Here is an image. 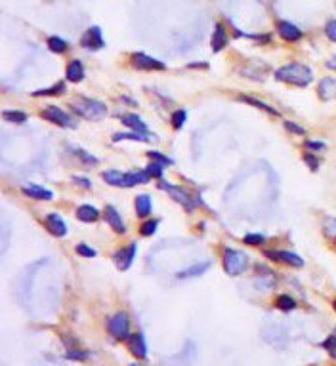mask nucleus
Instances as JSON below:
<instances>
[{"mask_svg": "<svg viewBox=\"0 0 336 366\" xmlns=\"http://www.w3.org/2000/svg\"><path fill=\"white\" fill-rule=\"evenodd\" d=\"M44 223L48 227V231L54 235V237H65L67 235V225L65 221L61 219V215L52 212V214H48L44 217Z\"/></svg>", "mask_w": 336, "mask_h": 366, "instance_id": "obj_12", "label": "nucleus"}, {"mask_svg": "<svg viewBox=\"0 0 336 366\" xmlns=\"http://www.w3.org/2000/svg\"><path fill=\"white\" fill-rule=\"evenodd\" d=\"M157 227H159V221H157V219H149V221H145V223L140 227L141 237H151V235H155V233H157Z\"/></svg>", "mask_w": 336, "mask_h": 366, "instance_id": "obj_36", "label": "nucleus"}, {"mask_svg": "<svg viewBox=\"0 0 336 366\" xmlns=\"http://www.w3.org/2000/svg\"><path fill=\"white\" fill-rule=\"evenodd\" d=\"M325 34L333 40V42H336V19H331V21L327 23Z\"/></svg>", "mask_w": 336, "mask_h": 366, "instance_id": "obj_44", "label": "nucleus"}, {"mask_svg": "<svg viewBox=\"0 0 336 366\" xmlns=\"http://www.w3.org/2000/svg\"><path fill=\"white\" fill-rule=\"evenodd\" d=\"M76 217H78L82 223H94V221H98L99 212H98V208H94V206L82 204L76 208Z\"/></svg>", "mask_w": 336, "mask_h": 366, "instance_id": "obj_21", "label": "nucleus"}, {"mask_svg": "<svg viewBox=\"0 0 336 366\" xmlns=\"http://www.w3.org/2000/svg\"><path fill=\"white\" fill-rule=\"evenodd\" d=\"M120 122L126 126V128H130L132 132H140V134H149V130H147V124L143 122V120L138 117V115H134V113H128V115H122L120 117Z\"/></svg>", "mask_w": 336, "mask_h": 366, "instance_id": "obj_18", "label": "nucleus"}, {"mask_svg": "<svg viewBox=\"0 0 336 366\" xmlns=\"http://www.w3.org/2000/svg\"><path fill=\"white\" fill-rule=\"evenodd\" d=\"M285 128L291 134H296V136H306V128L300 126L298 122H294V120H285Z\"/></svg>", "mask_w": 336, "mask_h": 366, "instance_id": "obj_39", "label": "nucleus"}, {"mask_svg": "<svg viewBox=\"0 0 336 366\" xmlns=\"http://www.w3.org/2000/svg\"><path fill=\"white\" fill-rule=\"evenodd\" d=\"M247 267H249V256L247 254L233 250V248L224 250V269H226L228 275L237 277L243 271H247Z\"/></svg>", "mask_w": 336, "mask_h": 366, "instance_id": "obj_3", "label": "nucleus"}, {"mask_svg": "<svg viewBox=\"0 0 336 366\" xmlns=\"http://www.w3.org/2000/svg\"><path fill=\"white\" fill-rule=\"evenodd\" d=\"M73 153H75L76 157H78V159L82 161V164H86V166H98V164H99L98 159H96L94 155H90V153H86V151H84V149H75V151H73Z\"/></svg>", "mask_w": 336, "mask_h": 366, "instance_id": "obj_34", "label": "nucleus"}, {"mask_svg": "<svg viewBox=\"0 0 336 366\" xmlns=\"http://www.w3.org/2000/svg\"><path fill=\"white\" fill-rule=\"evenodd\" d=\"M321 347H323L333 359H336V334H333L331 338H327L325 342L321 344Z\"/></svg>", "mask_w": 336, "mask_h": 366, "instance_id": "obj_38", "label": "nucleus"}, {"mask_svg": "<svg viewBox=\"0 0 336 366\" xmlns=\"http://www.w3.org/2000/svg\"><path fill=\"white\" fill-rule=\"evenodd\" d=\"M159 189L166 191V193L170 194V196H172L178 204L184 206L187 212H193V208H195V198H191V194L187 193L185 189L178 187V185H172V183H166V182L159 183Z\"/></svg>", "mask_w": 336, "mask_h": 366, "instance_id": "obj_6", "label": "nucleus"}, {"mask_svg": "<svg viewBox=\"0 0 336 366\" xmlns=\"http://www.w3.org/2000/svg\"><path fill=\"white\" fill-rule=\"evenodd\" d=\"M65 92V84L63 82H55L54 86L50 88H42V90H36L33 92L34 97H42V96H57V94H63Z\"/></svg>", "mask_w": 336, "mask_h": 366, "instance_id": "obj_27", "label": "nucleus"}, {"mask_svg": "<svg viewBox=\"0 0 336 366\" xmlns=\"http://www.w3.org/2000/svg\"><path fill=\"white\" fill-rule=\"evenodd\" d=\"M185 120H187V113H185V109H178V111H174L172 113V128L174 130H182V126L185 124Z\"/></svg>", "mask_w": 336, "mask_h": 366, "instance_id": "obj_32", "label": "nucleus"}, {"mask_svg": "<svg viewBox=\"0 0 336 366\" xmlns=\"http://www.w3.org/2000/svg\"><path fill=\"white\" fill-rule=\"evenodd\" d=\"M128 351L136 359H145L147 357V345H145V338L143 334H130L128 336Z\"/></svg>", "mask_w": 336, "mask_h": 366, "instance_id": "obj_14", "label": "nucleus"}, {"mask_svg": "<svg viewBox=\"0 0 336 366\" xmlns=\"http://www.w3.org/2000/svg\"><path fill=\"white\" fill-rule=\"evenodd\" d=\"M40 119L48 120V122H52L55 126H59V128H75L76 122L71 119V115L65 113L63 109H59L57 105H48L46 109L40 111Z\"/></svg>", "mask_w": 336, "mask_h": 366, "instance_id": "obj_4", "label": "nucleus"}, {"mask_svg": "<svg viewBox=\"0 0 336 366\" xmlns=\"http://www.w3.org/2000/svg\"><path fill=\"white\" fill-rule=\"evenodd\" d=\"M304 162L310 166L312 172H317V170H319V159H315L314 153H304Z\"/></svg>", "mask_w": 336, "mask_h": 366, "instance_id": "obj_41", "label": "nucleus"}, {"mask_svg": "<svg viewBox=\"0 0 336 366\" xmlns=\"http://www.w3.org/2000/svg\"><path fill=\"white\" fill-rule=\"evenodd\" d=\"M132 67H136V69H140V71H164L166 69V65L163 61H159V59H155L151 55L147 54H132Z\"/></svg>", "mask_w": 336, "mask_h": 366, "instance_id": "obj_8", "label": "nucleus"}, {"mask_svg": "<svg viewBox=\"0 0 336 366\" xmlns=\"http://www.w3.org/2000/svg\"><path fill=\"white\" fill-rule=\"evenodd\" d=\"M327 67H329V69H335L336 71V57H333L331 61H327Z\"/></svg>", "mask_w": 336, "mask_h": 366, "instance_id": "obj_46", "label": "nucleus"}, {"mask_svg": "<svg viewBox=\"0 0 336 366\" xmlns=\"http://www.w3.org/2000/svg\"><path fill=\"white\" fill-rule=\"evenodd\" d=\"M239 101H245V103H249V105H252V107H258L260 111H264V113H268V115H273V117H279V111L277 109H273L271 105H268V103H264V101H260V99H256V97H250V96H237Z\"/></svg>", "mask_w": 336, "mask_h": 366, "instance_id": "obj_24", "label": "nucleus"}, {"mask_svg": "<svg viewBox=\"0 0 336 366\" xmlns=\"http://www.w3.org/2000/svg\"><path fill=\"white\" fill-rule=\"evenodd\" d=\"M147 157H149V161L159 162V164H163V166H170L174 162L170 157H166V155H163V153H159V151H149L147 153Z\"/></svg>", "mask_w": 336, "mask_h": 366, "instance_id": "obj_37", "label": "nucleus"}, {"mask_svg": "<svg viewBox=\"0 0 336 366\" xmlns=\"http://www.w3.org/2000/svg\"><path fill=\"white\" fill-rule=\"evenodd\" d=\"M275 307L281 309V311H293V309H296V302H294L289 294H281L275 300Z\"/></svg>", "mask_w": 336, "mask_h": 366, "instance_id": "obj_28", "label": "nucleus"}, {"mask_svg": "<svg viewBox=\"0 0 336 366\" xmlns=\"http://www.w3.org/2000/svg\"><path fill=\"white\" fill-rule=\"evenodd\" d=\"M130 366H141V365H136V363H132V365Z\"/></svg>", "mask_w": 336, "mask_h": 366, "instance_id": "obj_48", "label": "nucleus"}, {"mask_svg": "<svg viewBox=\"0 0 336 366\" xmlns=\"http://www.w3.org/2000/svg\"><path fill=\"white\" fill-rule=\"evenodd\" d=\"M210 261H201V263H195V265H191V267H187L184 271H178L176 273V279H193V277H199V275H203L206 271L210 269Z\"/></svg>", "mask_w": 336, "mask_h": 366, "instance_id": "obj_19", "label": "nucleus"}, {"mask_svg": "<svg viewBox=\"0 0 336 366\" xmlns=\"http://www.w3.org/2000/svg\"><path fill=\"white\" fill-rule=\"evenodd\" d=\"M277 32H279V36H281L283 40H287V42H298L304 34V32L291 21L277 23Z\"/></svg>", "mask_w": 336, "mask_h": 366, "instance_id": "obj_11", "label": "nucleus"}, {"mask_svg": "<svg viewBox=\"0 0 336 366\" xmlns=\"http://www.w3.org/2000/svg\"><path fill=\"white\" fill-rule=\"evenodd\" d=\"M145 172H147V176H149L151 180H161V178H163V172H164V166L163 164H159V162L151 161V164L145 168Z\"/></svg>", "mask_w": 336, "mask_h": 366, "instance_id": "obj_33", "label": "nucleus"}, {"mask_svg": "<svg viewBox=\"0 0 336 366\" xmlns=\"http://www.w3.org/2000/svg\"><path fill=\"white\" fill-rule=\"evenodd\" d=\"M264 256L273 259V261H281V263H287V265H293L296 269L304 267V259L298 254H294V252H287V250H266Z\"/></svg>", "mask_w": 336, "mask_h": 366, "instance_id": "obj_7", "label": "nucleus"}, {"mask_svg": "<svg viewBox=\"0 0 336 366\" xmlns=\"http://www.w3.org/2000/svg\"><path fill=\"white\" fill-rule=\"evenodd\" d=\"M107 330L115 340H128V336H130V319H128V315L124 311L113 315L107 323Z\"/></svg>", "mask_w": 336, "mask_h": 366, "instance_id": "obj_5", "label": "nucleus"}, {"mask_svg": "<svg viewBox=\"0 0 336 366\" xmlns=\"http://www.w3.org/2000/svg\"><path fill=\"white\" fill-rule=\"evenodd\" d=\"M151 138H153V136H149V134H140V132H128V134L117 132V134L113 136V141L117 143V141L130 140V141H143V143H147V141L151 140Z\"/></svg>", "mask_w": 336, "mask_h": 366, "instance_id": "obj_25", "label": "nucleus"}, {"mask_svg": "<svg viewBox=\"0 0 336 366\" xmlns=\"http://www.w3.org/2000/svg\"><path fill=\"white\" fill-rule=\"evenodd\" d=\"M73 113L78 115L80 119L84 120H101L107 117V107L105 103H101L98 99H90V97H75L73 103H71Z\"/></svg>", "mask_w": 336, "mask_h": 366, "instance_id": "obj_2", "label": "nucleus"}, {"mask_svg": "<svg viewBox=\"0 0 336 366\" xmlns=\"http://www.w3.org/2000/svg\"><path fill=\"white\" fill-rule=\"evenodd\" d=\"M243 242H245L247 246H262V244L266 242V237H264V235H258V233H249V235H245Z\"/></svg>", "mask_w": 336, "mask_h": 366, "instance_id": "obj_35", "label": "nucleus"}, {"mask_svg": "<svg viewBox=\"0 0 336 366\" xmlns=\"http://www.w3.org/2000/svg\"><path fill=\"white\" fill-rule=\"evenodd\" d=\"M48 48L52 50V52H55V54H63V52H67V42L63 40V38H59V36H50L48 38Z\"/></svg>", "mask_w": 336, "mask_h": 366, "instance_id": "obj_31", "label": "nucleus"}, {"mask_svg": "<svg viewBox=\"0 0 336 366\" xmlns=\"http://www.w3.org/2000/svg\"><path fill=\"white\" fill-rule=\"evenodd\" d=\"M103 182L113 185V187H124V174H120L119 170H105L101 172Z\"/></svg>", "mask_w": 336, "mask_h": 366, "instance_id": "obj_26", "label": "nucleus"}, {"mask_svg": "<svg viewBox=\"0 0 336 366\" xmlns=\"http://www.w3.org/2000/svg\"><path fill=\"white\" fill-rule=\"evenodd\" d=\"M210 46L214 52H222L226 46H228V32H226V27L222 23H216L214 31H212V38H210Z\"/></svg>", "mask_w": 336, "mask_h": 366, "instance_id": "obj_17", "label": "nucleus"}, {"mask_svg": "<svg viewBox=\"0 0 336 366\" xmlns=\"http://www.w3.org/2000/svg\"><path fill=\"white\" fill-rule=\"evenodd\" d=\"M65 357L69 361H86V353H82L78 349H67Z\"/></svg>", "mask_w": 336, "mask_h": 366, "instance_id": "obj_43", "label": "nucleus"}, {"mask_svg": "<svg viewBox=\"0 0 336 366\" xmlns=\"http://www.w3.org/2000/svg\"><path fill=\"white\" fill-rule=\"evenodd\" d=\"M323 235H325L329 240H335L336 242V217H325L323 221Z\"/></svg>", "mask_w": 336, "mask_h": 366, "instance_id": "obj_29", "label": "nucleus"}, {"mask_svg": "<svg viewBox=\"0 0 336 366\" xmlns=\"http://www.w3.org/2000/svg\"><path fill=\"white\" fill-rule=\"evenodd\" d=\"M80 44L88 48V50H101L105 42H103V34H101V29L99 27H90L84 36L80 38Z\"/></svg>", "mask_w": 336, "mask_h": 366, "instance_id": "obj_10", "label": "nucleus"}, {"mask_svg": "<svg viewBox=\"0 0 336 366\" xmlns=\"http://www.w3.org/2000/svg\"><path fill=\"white\" fill-rule=\"evenodd\" d=\"M275 78L279 82H285V84H291V86H298V88H306L312 84L314 80V73L308 65L304 63H289L283 65L275 71Z\"/></svg>", "mask_w": 336, "mask_h": 366, "instance_id": "obj_1", "label": "nucleus"}, {"mask_svg": "<svg viewBox=\"0 0 336 366\" xmlns=\"http://www.w3.org/2000/svg\"><path fill=\"white\" fill-rule=\"evenodd\" d=\"M2 119L8 120V122H13V124H23V122H27V115L23 111H4Z\"/></svg>", "mask_w": 336, "mask_h": 366, "instance_id": "obj_30", "label": "nucleus"}, {"mask_svg": "<svg viewBox=\"0 0 336 366\" xmlns=\"http://www.w3.org/2000/svg\"><path fill=\"white\" fill-rule=\"evenodd\" d=\"M84 65L82 61H78V59H73L71 63L67 65V71H65V76L69 82H80L82 78H84Z\"/></svg>", "mask_w": 336, "mask_h": 366, "instance_id": "obj_20", "label": "nucleus"}, {"mask_svg": "<svg viewBox=\"0 0 336 366\" xmlns=\"http://www.w3.org/2000/svg\"><path fill=\"white\" fill-rule=\"evenodd\" d=\"M134 206H136V214L140 217H149L153 212V202L147 194H138L134 200Z\"/></svg>", "mask_w": 336, "mask_h": 366, "instance_id": "obj_23", "label": "nucleus"}, {"mask_svg": "<svg viewBox=\"0 0 336 366\" xmlns=\"http://www.w3.org/2000/svg\"><path fill=\"white\" fill-rule=\"evenodd\" d=\"M304 147L308 149V151H314V153H319V151H325L327 145L323 141H314V140H306L304 141Z\"/></svg>", "mask_w": 336, "mask_h": 366, "instance_id": "obj_40", "label": "nucleus"}, {"mask_svg": "<svg viewBox=\"0 0 336 366\" xmlns=\"http://www.w3.org/2000/svg\"><path fill=\"white\" fill-rule=\"evenodd\" d=\"M21 193L29 198H34V200H52L54 198V193L40 187V185H23Z\"/></svg>", "mask_w": 336, "mask_h": 366, "instance_id": "obj_16", "label": "nucleus"}, {"mask_svg": "<svg viewBox=\"0 0 336 366\" xmlns=\"http://www.w3.org/2000/svg\"><path fill=\"white\" fill-rule=\"evenodd\" d=\"M151 180L145 170H132V172L124 174V187H136V185H143Z\"/></svg>", "mask_w": 336, "mask_h": 366, "instance_id": "obj_22", "label": "nucleus"}, {"mask_svg": "<svg viewBox=\"0 0 336 366\" xmlns=\"http://www.w3.org/2000/svg\"><path fill=\"white\" fill-rule=\"evenodd\" d=\"M103 215H105V221L111 225V229H113L115 233H120V235L126 233V225H124V221H122V217H120V214L117 212L115 206H105Z\"/></svg>", "mask_w": 336, "mask_h": 366, "instance_id": "obj_15", "label": "nucleus"}, {"mask_svg": "<svg viewBox=\"0 0 336 366\" xmlns=\"http://www.w3.org/2000/svg\"><path fill=\"white\" fill-rule=\"evenodd\" d=\"M73 183H76V185L82 187V189H90V187H92V182L86 180V178H80V176H73Z\"/></svg>", "mask_w": 336, "mask_h": 366, "instance_id": "obj_45", "label": "nucleus"}, {"mask_svg": "<svg viewBox=\"0 0 336 366\" xmlns=\"http://www.w3.org/2000/svg\"><path fill=\"white\" fill-rule=\"evenodd\" d=\"M317 96L321 101H333L336 99V78L333 76H325L319 86H317Z\"/></svg>", "mask_w": 336, "mask_h": 366, "instance_id": "obj_13", "label": "nucleus"}, {"mask_svg": "<svg viewBox=\"0 0 336 366\" xmlns=\"http://www.w3.org/2000/svg\"><path fill=\"white\" fill-rule=\"evenodd\" d=\"M333 307H335V311H336V300H335V302H333Z\"/></svg>", "mask_w": 336, "mask_h": 366, "instance_id": "obj_47", "label": "nucleus"}, {"mask_svg": "<svg viewBox=\"0 0 336 366\" xmlns=\"http://www.w3.org/2000/svg\"><path fill=\"white\" fill-rule=\"evenodd\" d=\"M136 250H138L136 242H130V244H128L126 248H120V250H117V252H115L113 259H115V265H117V269H120V271H128V269H130V265L134 263V258H136Z\"/></svg>", "mask_w": 336, "mask_h": 366, "instance_id": "obj_9", "label": "nucleus"}, {"mask_svg": "<svg viewBox=\"0 0 336 366\" xmlns=\"http://www.w3.org/2000/svg\"><path fill=\"white\" fill-rule=\"evenodd\" d=\"M76 254L82 256V258H96V250L86 246V244H78L76 246Z\"/></svg>", "mask_w": 336, "mask_h": 366, "instance_id": "obj_42", "label": "nucleus"}]
</instances>
